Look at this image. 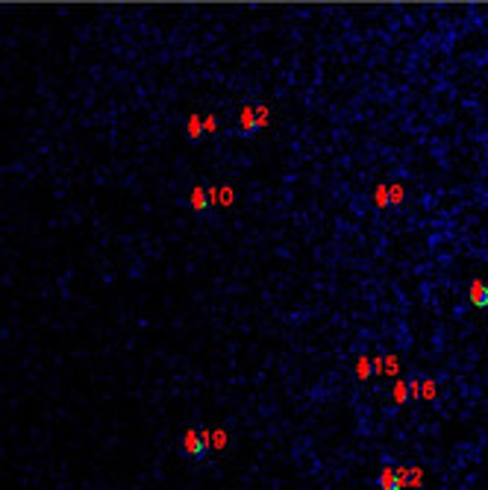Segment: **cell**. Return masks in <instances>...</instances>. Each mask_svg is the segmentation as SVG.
I'll return each mask as SVG.
<instances>
[{
    "label": "cell",
    "mask_w": 488,
    "mask_h": 490,
    "mask_svg": "<svg viewBox=\"0 0 488 490\" xmlns=\"http://www.w3.org/2000/svg\"><path fill=\"white\" fill-rule=\"evenodd\" d=\"M388 197H392V203H400V200H403V188H400V185L388 188Z\"/></svg>",
    "instance_id": "cell-8"
},
{
    "label": "cell",
    "mask_w": 488,
    "mask_h": 490,
    "mask_svg": "<svg viewBox=\"0 0 488 490\" xmlns=\"http://www.w3.org/2000/svg\"><path fill=\"white\" fill-rule=\"evenodd\" d=\"M359 376L368 379L371 376V367H368V358H359Z\"/></svg>",
    "instance_id": "cell-9"
},
{
    "label": "cell",
    "mask_w": 488,
    "mask_h": 490,
    "mask_svg": "<svg viewBox=\"0 0 488 490\" xmlns=\"http://www.w3.org/2000/svg\"><path fill=\"white\" fill-rule=\"evenodd\" d=\"M471 300H474L477 306H488V288H485L482 282H474V288H471Z\"/></svg>",
    "instance_id": "cell-2"
},
{
    "label": "cell",
    "mask_w": 488,
    "mask_h": 490,
    "mask_svg": "<svg viewBox=\"0 0 488 490\" xmlns=\"http://www.w3.org/2000/svg\"><path fill=\"white\" fill-rule=\"evenodd\" d=\"M203 130H206V132H215V130H218V120H215V115H209V118L203 120Z\"/></svg>",
    "instance_id": "cell-10"
},
{
    "label": "cell",
    "mask_w": 488,
    "mask_h": 490,
    "mask_svg": "<svg viewBox=\"0 0 488 490\" xmlns=\"http://www.w3.org/2000/svg\"><path fill=\"white\" fill-rule=\"evenodd\" d=\"M253 112H256L253 106H248V109L241 112V127H244V130H253V127H256V124H253Z\"/></svg>",
    "instance_id": "cell-5"
},
{
    "label": "cell",
    "mask_w": 488,
    "mask_h": 490,
    "mask_svg": "<svg viewBox=\"0 0 488 490\" xmlns=\"http://www.w3.org/2000/svg\"><path fill=\"white\" fill-rule=\"evenodd\" d=\"M385 358H388V361H385V370H388V373H397V358H395V355H385Z\"/></svg>",
    "instance_id": "cell-11"
},
{
    "label": "cell",
    "mask_w": 488,
    "mask_h": 490,
    "mask_svg": "<svg viewBox=\"0 0 488 490\" xmlns=\"http://www.w3.org/2000/svg\"><path fill=\"white\" fill-rule=\"evenodd\" d=\"M406 394H409V387H406L403 382H397V385H395V400H397V402H403V400H406Z\"/></svg>",
    "instance_id": "cell-7"
},
{
    "label": "cell",
    "mask_w": 488,
    "mask_h": 490,
    "mask_svg": "<svg viewBox=\"0 0 488 490\" xmlns=\"http://www.w3.org/2000/svg\"><path fill=\"white\" fill-rule=\"evenodd\" d=\"M209 197H212V203H221V206H230V203H233V188H230V185H224V188H218V191L212 188V191H209Z\"/></svg>",
    "instance_id": "cell-1"
},
{
    "label": "cell",
    "mask_w": 488,
    "mask_h": 490,
    "mask_svg": "<svg viewBox=\"0 0 488 490\" xmlns=\"http://www.w3.org/2000/svg\"><path fill=\"white\" fill-rule=\"evenodd\" d=\"M200 130H203L200 118H198V115H191V118H188V135H191V138H198V135H200Z\"/></svg>",
    "instance_id": "cell-4"
},
{
    "label": "cell",
    "mask_w": 488,
    "mask_h": 490,
    "mask_svg": "<svg viewBox=\"0 0 488 490\" xmlns=\"http://www.w3.org/2000/svg\"><path fill=\"white\" fill-rule=\"evenodd\" d=\"M191 203H194V209H203V206H206V200H203V188H194V191H191Z\"/></svg>",
    "instance_id": "cell-6"
},
{
    "label": "cell",
    "mask_w": 488,
    "mask_h": 490,
    "mask_svg": "<svg viewBox=\"0 0 488 490\" xmlns=\"http://www.w3.org/2000/svg\"><path fill=\"white\" fill-rule=\"evenodd\" d=\"M388 200H392V197H388V188H385V185H377V191H374V203H377L380 209H385V206H388Z\"/></svg>",
    "instance_id": "cell-3"
},
{
    "label": "cell",
    "mask_w": 488,
    "mask_h": 490,
    "mask_svg": "<svg viewBox=\"0 0 488 490\" xmlns=\"http://www.w3.org/2000/svg\"><path fill=\"white\" fill-rule=\"evenodd\" d=\"M432 394H435V387H432V382H427L424 385V397H432Z\"/></svg>",
    "instance_id": "cell-12"
}]
</instances>
